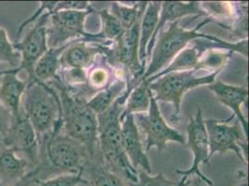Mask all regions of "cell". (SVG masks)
Returning <instances> with one entry per match:
<instances>
[{
  "label": "cell",
  "instance_id": "9a60e30c",
  "mask_svg": "<svg viewBox=\"0 0 249 186\" xmlns=\"http://www.w3.org/2000/svg\"><path fill=\"white\" fill-rule=\"evenodd\" d=\"M207 13L201 7V3L197 1H165L161 2V9L159 13V20L156 25V32L149 42L147 48V57H150L151 52L153 51L156 37L160 31L169 23L179 21L181 18L189 15H196L203 16Z\"/></svg>",
  "mask_w": 249,
  "mask_h": 186
},
{
  "label": "cell",
  "instance_id": "7c38bea8",
  "mask_svg": "<svg viewBox=\"0 0 249 186\" xmlns=\"http://www.w3.org/2000/svg\"><path fill=\"white\" fill-rule=\"evenodd\" d=\"M208 90L213 93L220 104L228 107L232 114L226 119L227 122H231L234 117L240 122L246 136H249V122L243 113L242 106L246 104L249 98V90L247 87L234 86L220 80H215L208 86Z\"/></svg>",
  "mask_w": 249,
  "mask_h": 186
},
{
  "label": "cell",
  "instance_id": "4dcf8cb0",
  "mask_svg": "<svg viewBox=\"0 0 249 186\" xmlns=\"http://www.w3.org/2000/svg\"><path fill=\"white\" fill-rule=\"evenodd\" d=\"M13 117L11 112L0 103V141L8 132Z\"/></svg>",
  "mask_w": 249,
  "mask_h": 186
},
{
  "label": "cell",
  "instance_id": "7a4b0ae2",
  "mask_svg": "<svg viewBox=\"0 0 249 186\" xmlns=\"http://www.w3.org/2000/svg\"><path fill=\"white\" fill-rule=\"evenodd\" d=\"M124 107L116 100L108 110L97 115L99 149L110 170L123 176L125 182L136 183L138 170L131 165L123 146L120 116Z\"/></svg>",
  "mask_w": 249,
  "mask_h": 186
},
{
  "label": "cell",
  "instance_id": "5bb4252c",
  "mask_svg": "<svg viewBox=\"0 0 249 186\" xmlns=\"http://www.w3.org/2000/svg\"><path fill=\"white\" fill-rule=\"evenodd\" d=\"M97 40L91 38L76 39L70 43L63 52L60 60V69H81L90 68L99 55H104V46L91 45Z\"/></svg>",
  "mask_w": 249,
  "mask_h": 186
},
{
  "label": "cell",
  "instance_id": "836d02e7",
  "mask_svg": "<svg viewBox=\"0 0 249 186\" xmlns=\"http://www.w3.org/2000/svg\"><path fill=\"white\" fill-rule=\"evenodd\" d=\"M83 186H89L88 185H83Z\"/></svg>",
  "mask_w": 249,
  "mask_h": 186
},
{
  "label": "cell",
  "instance_id": "f546056e",
  "mask_svg": "<svg viewBox=\"0 0 249 186\" xmlns=\"http://www.w3.org/2000/svg\"><path fill=\"white\" fill-rule=\"evenodd\" d=\"M90 9L91 6L88 1H62L55 3V7L52 12L59 11H85Z\"/></svg>",
  "mask_w": 249,
  "mask_h": 186
},
{
  "label": "cell",
  "instance_id": "52a82bcc",
  "mask_svg": "<svg viewBox=\"0 0 249 186\" xmlns=\"http://www.w3.org/2000/svg\"><path fill=\"white\" fill-rule=\"evenodd\" d=\"M205 124L209 144V160L215 154L233 152L239 160L248 164V137L237 119L233 124H230L226 120L206 119Z\"/></svg>",
  "mask_w": 249,
  "mask_h": 186
},
{
  "label": "cell",
  "instance_id": "603a6c76",
  "mask_svg": "<svg viewBox=\"0 0 249 186\" xmlns=\"http://www.w3.org/2000/svg\"><path fill=\"white\" fill-rule=\"evenodd\" d=\"M145 3L146 2H138L132 6H125L120 4L119 2H111L107 9L116 18V20L120 22L124 30H127L135 24Z\"/></svg>",
  "mask_w": 249,
  "mask_h": 186
},
{
  "label": "cell",
  "instance_id": "f1b7e54d",
  "mask_svg": "<svg viewBox=\"0 0 249 186\" xmlns=\"http://www.w3.org/2000/svg\"><path fill=\"white\" fill-rule=\"evenodd\" d=\"M0 62H7L12 67H15L21 63V55L15 51L11 44L7 33L0 28Z\"/></svg>",
  "mask_w": 249,
  "mask_h": 186
},
{
  "label": "cell",
  "instance_id": "1f68e13d",
  "mask_svg": "<svg viewBox=\"0 0 249 186\" xmlns=\"http://www.w3.org/2000/svg\"><path fill=\"white\" fill-rule=\"evenodd\" d=\"M178 186H209L208 184L203 181L201 178H199L197 176H192L190 178H188L186 181H184L183 183H178Z\"/></svg>",
  "mask_w": 249,
  "mask_h": 186
},
{
  "label": "cell",
  "instance_id": "ba28073f",
  "mask_svg": "<svg viewBox=\"0 0 249 186\" xmlns=\"http://www.w3.org/2000/svg\"><path fill=\"white\" fill-rule=\"evenodd\" d=\"M94 12L91 8L89 11H59L51 13L52 25L47 29L48 47L58 48L69 43V40L72 41L75 37L76 39L86 37L103 42L97 34L85 31L86 19Z\"/></svg>",
  "mask_w": 249,
  "mask_h": 186
},
{
  "label": "cell",
  "instance_id": "8992f818",
  "mask_svg": "<svg viewBox=\"0 0 249 186\" xmlns=\"http://www.w3.org/2000/svg\"><path fill=\"white\" fill-rule=\"evenodd\" d=\"M134 119L140 132L145 137L146 153L152 148H156L161 153L166 149L168 143H178L180 145H185L186 143L183 135L167 124L153 93L148 112L146 114H134Z\"/></svg>",
  "mask_w": 249,
  "mask_h": 186
},
{
  "label": "cell",
  "instance_id": "e0dca14e",
  "mask_svg": "<svg viewBox=\"0 0 249 186\" xmlns=\"http://www.w3.org/2000/svg\"><path fill=\"white\" fill-rule=\"evenodd\" d=\"M30 162L0 144V186H11L20 182L29 172Z\"/></svg>",
  "mask_w": 249,
  "mask_h": 186
},
{
  "label": "cell",
  "instance_id": "9c48e42d",
  "mask_svg": "<svg viewBox=\"0 0 249 186\" xmlns=\"http://www.w3.org/2000/svg\"><path fill=\"white\" fill-rule=\"evenodd\" d=\"M187 137L185 145L191 149L193 154V163L191 167L185 169H177L176 172L182 175L179 183H183L192 176H197L205 181L209 186H213V182L204 175L200 170V166L208 164L209 160V144L208 132L205 124V119L201 108L199 107L195 115L191 116L190 122L186 128Z\"/></svg>",
  "mask_w": 249,
  "mask_h": 186
},
{
  "label": "cell",
  "instance_id": "2e32d148",
  "mask_svg": "<svg viewBox=\"0 0 249 186\" xmlns=\"http://www.w3.org/2000/svg\"><path fill=\"white\" fill-rule=\"evenodd\" d=\"M17 74L15 70L0 72V75L3 74L0 83V103L11 112L13 119L21 115V98L28 85V81L21 80Z\"/></svg>",
  "mask_w": 249,
  "mask_h": 186
},
{
  "label": "cell",
  "instance_id": "8fae6325",
  "mask_svg": "<svg viewBox=\"0 0 249 186\" xmlns=\"http://www.w3.org/2000/svg\"><path fill=\"white\" fill-rule=\"evenodd\" d=\"M0 144L11 148L16 154L23 153L30 164L36 166L39 159V141L29 119L21 114L13 119L6 135Z\"/></svg>",
  "mask_w": 249,
  "mask_h": 186
},
{
  "label": "cell",
  "instance_id": "4fadbf2b",
  "mask_svg": "<svg viewBox=\"0 0 249 186\" xmlns=\"http://www.w3.org/2000/svg\"><path fill=\"white\" fill-rule=\"evenodd\" d=\"M121 130L124 152L131 165L137 170L152 173L151 164L142 141V133L136 124L134 115L124 116L121 121Z\"/></svg>",
  "mask_w": 249,
  "mask_h": 186
},
{
  "label": "cell",
  "instance_id": "30bf717a",
  "mask_svg": "<svg viewBox=\"0 0 249 186\" xmlns=\"http://www.w3.org/2000/svg\"><path fill=\"white\" fill-rule=\"evenodd\" d=\"M50 16V11L43 13L37 19L36 25L24 37L23 40L13 45L15 51L21 55L20 66L15 71L19 73L21 70H25L28 74V81L34 80V68L36 62L49 49L47 24Z\"/></svg>",
  "mask_w": 249,
  "mask_h": 186
},
{
  "label": "cell",
  "instance_id": "7402d4cb",
  "mask_svg": "<svg viewBox=\"0 0 249 186\" xmlns=\"http://www.w3.org/2000/svg\"><path fill=\"white\" fill-rule=\"evenodd\" d=\"M148 86L149 84L146 81H142L130 92L124 104L123 113L120 116L121 121L126 115L146 114L148 112L152 96Z\"/></svg>",
  "mask_w": 249,
  "mask_h": 186
},
{
  "label": "cell",
  "instance_id": "ac0fdd59",
  "mask_svg": "<svg viewBox=\"0 0 249 186\" xmlns=\"http://www.w3.org/2000/svg\"><path fill=\"white\" fill-rule=\"evenodd\" d=\"M72 41L58 48L48 49L34 68V80L47 84L50 80L60 78L58 72L60 71L61 56Z\"/></svg>",
  "mask_w": 249,
  "mask_h": 186
},
{
  "label": "cell",
  "instance_id": "83f0119b",
  "mask_svg": "<svg viewBox=\"0 0 249 186\" xmlns=\"http://www.w3.org/2000/svg\"><path fill=\"white\" fill-rule=\"evenodd\" d=\"M125 186H178V183L173 182L162 173L152 175L143 170H138V181L136 183L124 182Z\"/></svg>",
  "mask_w": 249,
  "mask_h": 186
},
{
  "label": "cell",
  "instance_id": "44dd1931",
  "mask_svg": "<svg viewBox=\"0 0 249 186\" xmlns=\"http://www.w3.org/2000/svg\"><path fill=\"white\" fill-rule=\"evenodd\" d=\"M97 157V156H96ZM89 160L84 167V175L89 186H125L124 182L109 168L99 164L95 159Z\"/></svg>",
  "mask_w": 249,
  "mask_h": 186
},
{
  "label": "cell",
  "instance_id": "d6986e66",
  "mask_svg": "<svg viewBox=\"0 0 249 186\" xmlns=\"http://www.w3.org/2000/svg\"><path fill=\"white\" fill-rule=\"evenodd\" d=\"M161 9V2H147L145 11L143 12L141 26H140V40H139V59L141 62L145 65L147 59V48L149 42L151 41L155 32L156 25L159 20V13Z\"/></svg>",
  "mask_w": 249,
  "mask_h": 186
},
{
  "label": "cell",
  "instance_id": "d6a6232c",
  "mask_svg": "<svg viewBox=\"0 0 249 186\" xmlns=\"http://www.w3.org/2000/svg\"><path fill=\"white\" fill-rule=\"evenodd\" d=\"M237 186H249V183L248 182H244V183H242L241 185H239Z\"/></svg>",
  "mask_w": 249,
  "mask_h": 186
},
{
  "label": "cell",
  "instance_id": "6da1fadb",
  "mask_svg": "<svg viewBox=\"0 0 249 186\" xmlns=\"http://www.w3.org/2000/svg\"><path fill=\"white\" fill-rule=\"evenodd\" d=\"M54 81V80H53ZM62 105V130L87 148L90 158L98 155V118L83 97L72 93L62 80L56 79Z\"/></svg>",
  "mask_w": 249,
  "mask_h": 186
},
{
  "label": "cell",
  "instance_id": "4316f807",
  "mask_svg": "<svg viewBox=\"0 0 249 186\" xmlns=\"http://www.w3.org/2000/svg\"><path fill=\"white\" fill-rule=\"evenodd\" d=\"M88 185V181L84 178V170L77 173H65L56 176L46 181L36 182V186H80Z\"/></svg>",
  "mask_w": 249,
  "mask_h": 186
},
{
  "label": "cell",
  "instance_id": "484cf974",
  "mask_svg": "<svg viewBox=\"0 0 249 186\" xmlns=\"http://www.w3.org/2000/svg\"><path fill=\"white\" fill-rule=\"evenodd\" d=\"M110 77L111 72L105 66H94L89 72L87 73L86 89L89 91V93H91V94L93 93L94 95L95 93L105 89L111 83Z\"/></svg>",
  "mask_w": 249,
  "mask_h": 186
},
{
  "label": "cell",
  "instance_id": "d4e9b609",
  "mask_svg": "<svg viewBox=\"0 0 249 186\" xmlns=\"http://www.w3.org/2000/svg\"><path fill=\"white\" fill-rule=\"evenodd\" d=\"M95 11L98 12V15H100L102 21V30L98 33L99 37L102 40L114 41L124 31V28L114 15L110 13L108 9H102Z\"/></svg>",
  "mask_w": 249,
  "mask_h": 186
},
{
  "label": "cell",
  "instance_id": "ffe728a7",
  "mask_svg": "<svg viewBox=\"0 0 249 186\" xmlns=\"http://www.w3.org/2000/svg\"><path fill=\"white\" fill-rule=\"evenodd\" d=\"M125 90V78H116L105 89L95 93L89 100L87 101V104L95 114L99 115L108 110L114 102L124 94Z\"/></svg>",
  "mask_w": 249,
  "mask_h": 186
},
{
  "label": "cell",
  "instance_id": "3957f363",
  "mask_svg": "<svg viewBox=\"0 0 249 186\" xmlns=\"http://www.w3.org/2000/svg\"><path fill=\"white\" fill-rule=\"evenodd\" d=\"M211 21H213V19L207 18L200 21L196 27L192 29H186L179 26V21L166 25L167 27H164L156 37L153 51L150 55V62L145 68L141 82L154 76L157 73L166 68L179 52H182L196 39L204 38L216 43L226 44L228 41L218 38L215 36L198 32L204 25Z\"/></svg>",
  "mask_w": 249,
  "mask_h": 186
},
{
  "label": "cell",
  "instance_id": "cb8c5ba5",
  "mask_svg": "<svg viewBox=\"0 0 249 186\" xmlns=\"http://www.w3.org/2000/svg\"><path fill=\"white\" fill-rule=\"evenodd\" d=\"M232 52L222 49H209L204 52L195 69L196 72L199 70H210L213 72L222 71L231 57Z\"/></svg>",
  "mask_w": 249,
  "mask_h": 186
},
{
  "label": "cell",
  "instance_id": "5b68a950",
  "mask_svg": "<svg viewBox=\"0 0 249 186\" xmlns=\"http://www.w3.org/2000/svg\"><path fill=\"white\" fill-rule=\"evenodd\" d=\"M221 71L209 73L206 75H196L195 70L169 73L149 83V90L156 102L167 103L173 106L170 121L178 123L180 118L181 103L188 92L201 86H209L216 80Z\"/></svg>",
  "mask_w": 249,
  "mask_h": 186
},
{
  "label": "cell",
  "instance_id": "277c9868",
  "mask_svg": "<svg viewBox=\"0 0 249 186\" xmlns=\"http://www.w3.org/2000/svg\"><path fill=\"white\" fill-rule=\"evenodd\" d=\"M21 104L22 114L31 122L39 143L55 130L62 129V105L54 88L36 80L28 81Z\"/></svg>",
  "mask_w": 249,
  "mask_h": 186
}]
</instances>
